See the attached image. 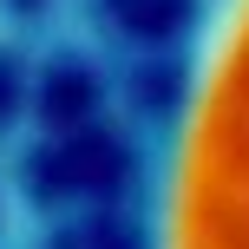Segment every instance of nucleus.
I'll return each instance as SVG.
<instances>
[{"mask_svg":"<svg viewBox=\"0 0 249 249\" xmlns=\"http://www.w3.org/2000/svg\"><path fill=\"white\" fill-rule=\"evenodd\" d=\"M131 249H249V0H197L144 151Z\"/></svg>","mask_w":249,"mask_h":249,"instance_id":"nucleus-1","label":"nucleus"}]
</instances>
